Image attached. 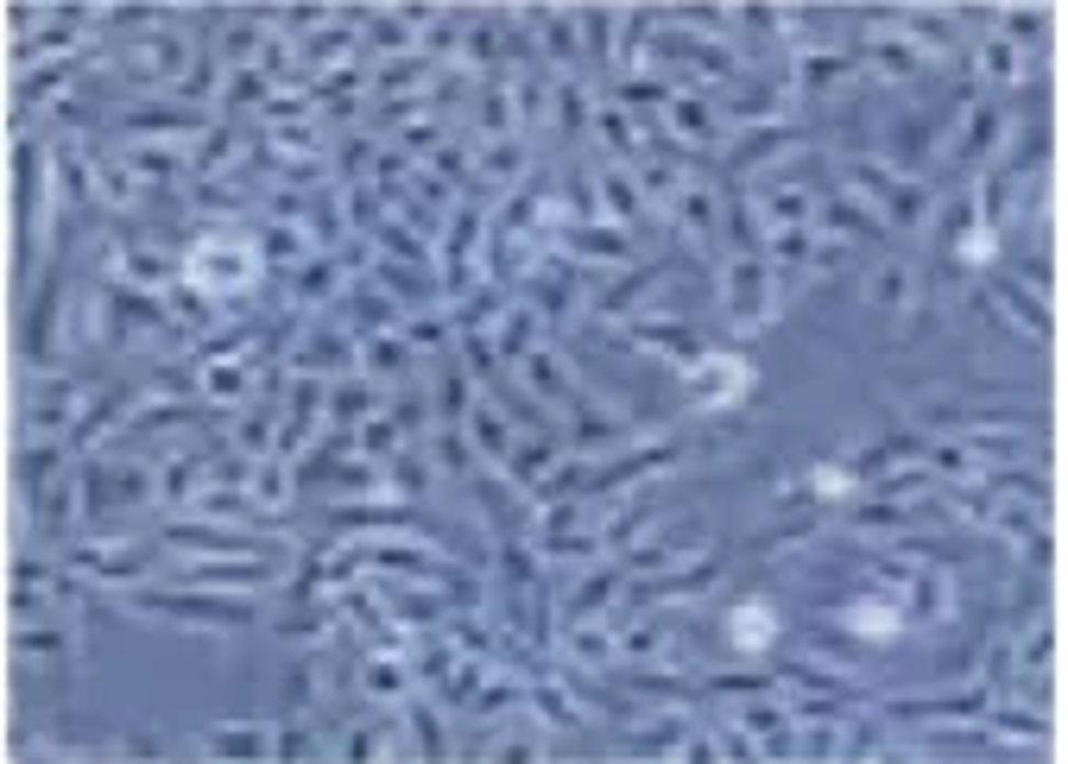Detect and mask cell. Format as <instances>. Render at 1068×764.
I'll return each mask as SVG.
<instances>
[{"mask_svg":"<svg viewBox=\"0 0 1068 764\" xmlns=\"http://www.w3.org/2000/svg\"><path fill=\"white\" fill-rule=\"evenodd\" d=\"M247 272H254V259L229 240H209L197 254V284H209V291H234V284H247Z\"/></svg>","mask_w":1068,"mask_h":764,"instance_id":"cell-1","label":"cell"},{"mask_svg":"<svg viewBox=\"0 0 1068 764\" xmlns=\"http://www.w3.org/2000/svg\"><path fill=\"white\" fill-rule=\"evenodd\" d=\"M696 380H702V405H721V398H734V385L746 380V373H739V360H709Z\"/></svg>","mask_w":1068,"mask_h":764,"instance_id":"cell-2","label":"cell"},{"mask_svg":"<svg viewBox=\"0 0 1068 764\" xmlns=\"http://www.w3.org/2000/svg\"><path fill=\"white\" fill-rule=\"evenodd\" d=\"M771 632H778V619H771V607H739L734 613V638L746 644V651H759V644H771Z\"/></svg>","mask_w":1068,"mask_h":764,"instance_id":"cell-3","label":"cell"},{"mask_svg":"<svg viewBox=\"0 0 1068 764\" xmlns=\"http://www.w3.org/2000/svg\"><path fill=\"white\" fill-rule=\"evenodd\" d=\"M847 619H854V626H866V632H886V626H891V607H854Z\"/></svg>","mask_w":1068,"mask_h":764,"instance_id":"cell-4","label":"cell"}]
</instances>
